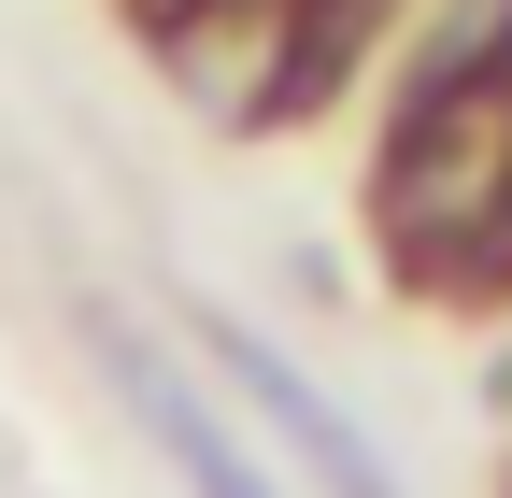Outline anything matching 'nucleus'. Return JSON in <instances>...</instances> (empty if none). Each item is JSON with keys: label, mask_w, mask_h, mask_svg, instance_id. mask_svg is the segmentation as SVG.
I'll use <instances>...</instances> for the list:
<instances>
[{"label": "nucleus", "mask_w": 512, "mask_h": 498, "mask_svg": "<svg viewBox=\"0 0 512 498\" xmlns=\"http://www.w3.org/2000/svg\"><path fill=\"white\" fill-rule=\"evenodd\" d=\"M200 342H214V370H228V385H242L256 413H271V427H285V456H299L313 484H328V498H413V484H399V470H384V456L356 442V427H342L328 399H313V385H299V370H285L271 342H256V328H228V314H214Z\"/></svg>", "instance_id": "obj_1"}, {"label": "nucleus", "mask_w": 512, "mask_h": 498, "mask_svg": "<svg viewBox=\"0 0 512 498\" xmlns=\"http://www.w3.org/2000/svg\"><path fill=\"white\" fill-rule=\"evenodd\" d=\"M114 385H128V413H143V427H157V442H171V470H185V484H200V498H271V484H256V456H242V442H228V427H214L200 399H185V385H171V370H157L143 342H114Z\"/></svg>", "instance_id": "obj_2"}]
</instances>
